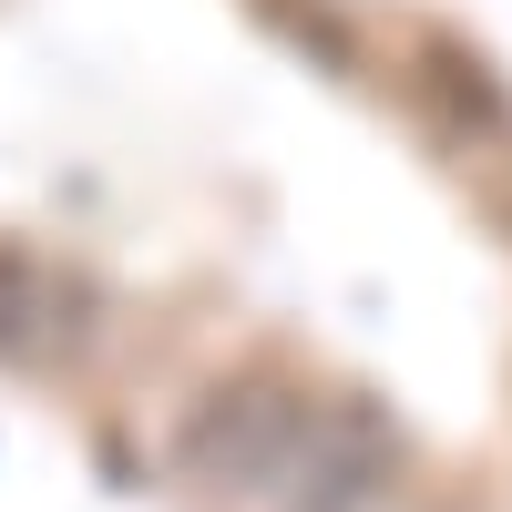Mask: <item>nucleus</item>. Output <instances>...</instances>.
<instances>
[{
    "label": "nucleus",
    "mask_w": 512,
    "mask_h": 512,
    "mask_svg": "<svg viewBox=\"0 0 512 512\" xmlns=\"http://www.w3.org/2000/svg\"><path fill=\"white\" fill-rule=\"evenodd\" d=\"M308 431H318V410L297 400V390H277V379H226V390H205V400L185 410L175 472L267 512V502L287 492V472H297V451H308Z\"/></svg>",
    "instance_id": "obj_1"
},
{
    "label": "nucleus",
    "mask_w": 512,
    "mask_h": 512,
    "mask_svg": "<svg viewBox=\"0 0 512 512\" xmlns=\"http://www.w3.org/2000/svg\"><path fill=\"white\" fill-rule=\"evenodd\" d=\"M400 472H410L400 420L379 400H328L318 431H308V451H297V472H287V492L267 512H390L400 502Z\"/></svg>",
    "instance_id": "obj_2"
},
{
    "label": "nucleus",
    "mask_w": 512,
    "mask_h": 512,
    "mask_svg": "<svg viewBox=\"0 0 512 512\" xmlns=\"http://www.w3.org/2000/svg\"><path fill=\"white\" fill-rule=\"evenodd\" d=\"M93 338V287L62 277L52 256H21L0 246V359L11 369H52Z\"/></svg>",
    "instance_id": "obj_3"
}]
</instances>
